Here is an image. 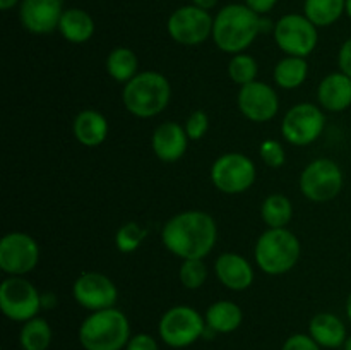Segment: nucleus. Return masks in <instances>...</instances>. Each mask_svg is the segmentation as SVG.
I'll return each mask as SVG.
<instances>
[{
  "instance_id": "obj_3",
  "label": "nucleus",
  "mask_w": 351,
  "mask_h": 350,
  "mask_svg": "<svg viewBox=\"0 0 351 350\" xmlns=\"http://www.w3.org/2000/svg\"><path fill=\"white\" fill-rule=\"evenodd\" d=\"M79 342L84 350H125L130 323L120 309L95 311L79 326Z\"/></svg>"
},
{
  "instance_id": "obj_2",
  "label": "nucleus",
  "mask_w": 351,
  "mask_h": 350,
  "mask_svg": "<svg viewBox=\"0 0 351 350\" xmlns=\"http://www.w3.org/2000/svg\"><path fill=\"white\" fill-rule=\"evenodd\" d=\"M263 31V17L245 3H228L213 23V40L225 54H243Z\"/></svg>"
},
{
  "instance_id": "obj_17",
  "label": "nucleus",
  "mask_w": 351,
  "mask_h": 350,
  "mask_svg": "<svg viewBox=\"0 0 351 350\" xmlns=\"http://www.w3.org/2000/svg\"><path fill=\"white\" fill-rule=\"evenodd\" d=\"M189 136L185 127L177 122H163L154 129L151 146L158 160L165 163H175L185 154L189 146Z\"/></svg>"
},
{
  "instance_id": "obj_42",
  "label": "nucleus",
  "mask_w": 351,
  "mask_h": 350,
  "mask_svg": "<svg viewBox=\"0 0 351 350\" xmlns=\"http://www.w3.org/2000/svg\"><path fill=\"white\" fill-rule=\"evenodd\" d=\"M346 14H348V17L351 19V0H346Z\"/></svg>"
},
{
  "instance_id": "obj_25",
  "label": "nucleus",
  "mask_w": 351,
  "mask_h": 350,
  "mask_svg": "<svg viewBox=\"0 0 351 350\" xmlns=\"http://www.w3.org/2000/svg\"><path fill=\"white\" fill-rule=\"evenodd\" d=\"M346 12V0H305L304 16L317 27H328Z\"/></svg>"
},
{
  "instance_id": "obj_29",
  "label": "nucleus",
  "mask_w": 351,
  "mask_h": 350,
  "mask_svg": "<svg viewBox=\"0 0 351 350\" xmlns=\"http://www.w3.org/2000/svg\"><path fill=\"white\" fill-rule=\"evenodd\" d=\"M259 74V65H257L256 58L249 54H237L233 55L232 60L228 64V75L235 84L240 88L245 84H250L257 79Z\"/></svg>"
},
{
  "instance_id": "obj_18",
  "label": "nucleus",
  "mask_w": 351,
  "mask_h": 350,
  "mask_svg": "<svg viewBox=\"0 0 351 350\" xmlns=\"http://www.w3.org/2000/svg\"><path fill=\"white\" fill-rule=\"evenodd\" d=\"M215 273L226 288L247 290L254 283V270L249 261L237 253H223L215 263Z\"/></svg>"
},
{
  "instance_id": "obj_4",
  "label": "nucleus",
  "mask_w": 351,
  "mask_h": 350,
  "mask_svg": "<svg viewBox=\"0 0 351 350\" xmlns=\"http://www.w3.org/2000/svg\"><path fill=\"white\" fill-rule=\"evenodd\" d=\"M171 98V86L161 72L144 71L123 84V106L139 119H151L163 112Z\"/></svg>"
},
{
  "instance_id": "obj_8",
  "label": "nucleus",
  "mask_w": 351,
  "mask_h": 350,
  "mask_svg": "<svg viewBox=\"0 0 351 350\" xmlns=\"http://www.w3.org/2000/svg\"><path fill=\"white\" fill-rule=\"evenodd\" d=\"M273 31L280 50L291 57L307 58L317 47V26L302 14H287L278 19Z\"/></svg>"
},
{
  "instance_id": "obj_11",
  "label": "nucleus",
  "mask_w": 351,
  "mask_h": 350,
  "mask_svg": "<svg viewBox=\"0 0 351 350\" xmlns=\"http://www.w3.org/2000/svg\"><path fill=\"white\" fill-rule=\"evenodd\" d=\"M213 23L215 19L208 10L194 5L178 7L170 17H168L167 30L171 40L185 47H195L201 45L213 36Z\"/></svg>"
},
{
  "instance_id": "obj_31",
  "label": "nucleus",
  "mask_w": 351,
  "mask_h": 350,
  "mask_svg": "<svg viewBox=\"0 0 351 350\" xmlns=\"http://www.w3.org/2000/svg\"><path fill=\"white\" fill-rule=\"evenodd\" d=\"M182 285L189 290H197L208 278V266L202 259H184L178 271Z\"/></svg>"
},
{
  "instance_id": "obj_39",
  "label": "nucleus",
  "mask_w": 351,
  "mask_h": 350,
  "mask_svg": "<svg viewBox=\"0 0 351 350\" xmlns=\"http://www.w3.org/2000/svg\"><path fill=\"white\" fill-rule=\"evenodd\" d=\"M192 3L197 7H201V9L209 10V9H213V7H216L218 0H192Z\"/></svg>"
},
{
  "instance_id": "obj_12",
  "label": "nucleus",
  "mask_w": 351,
  "mask_h": 350,
  "mask_svg": "<svg viewBox=\"0 0 351 350\" xmlns=\"http://www.w3.org/2000/svg\"><path fill=\"white\" fill-rule=\"evenodd\" d=\"M326 127V115L314 103H298L287 112L281 134L293 146H308L319 139Z\"/></svg>"
},
{
  "instance_id": "obj_34",
  "label": "nucleus",
  "mask_w": 351,
  "mask_h": 350,
  "mask_svg": "<svg viewBox=\"0 0 351 350\" xmlns=\"http://www.w3.org/2000/svg\"><path fill=\"white\" fill-rule=\"evenodd\" d=\"M322 347L312 338L311 335H304V333H295V335L288 336L285 340L281 350H321Z\"/></svg>"
},
{
  "instance_id": "obj_19",
  "label": "nucleus",
  "mask_w": 351,
  "mask_h": 350,
  "mask_svg": "<svg viewBox=\"0 0 351 350\" xmlns=\"http://www.w3.org/2000/svg\"><path fill=\"white\" fill-rule=\"evenodd\" d=\"M317 100L328 112H345L351 106V78L345 72L326 75L317 88Z\"/></svg>"
},
{
  "instance_id": "obj_20",
  "label": "nucleus",
  "mask_w": 351,
  "mask_h": 350,
  "mask_svg": "<svg viewBox=\"0 0 351 350\" xmlns=\"http://www.w3.org/2000/svg\"><path fill=\"white\" fill-rule=\"evenodd\" d=\"M308 335L322 347V349H339L345 347L348 340V331L339 316L332 312H319L308 323Z\"/></svg>"
},
{
  "instance_id": "obj_14",
  "label": "nucleus",
  "mask_w": 351,
  "mask_h": 350,
  "mask_svg": "<svg viewBox=\"0 0 351 350\" xmlns=\"http://www.w3.org/2000/svg\"><path fill=\"white\" fill-rule=\"evenodd\" d=\"M72 295L79 305L95 312L115 307L119 290L106 275L86 271L72 285Z\"/></svg>"
},
{
  "instance_id": "obj_43",
  "label": "nucleus",
  "mask_w": 351,
  "mask_h": 350,
  "mask_svg": "<svg viewBox=\"0 0 351 350\" xmlns=\"http://www.w3.org/2000/svg\"><path fill=\"white\" fill-rule=\"evenodd\" d=\"M345 350H351V335H348V340H346L345 347H343Z\"/></svg>"
},
{
  "instance_id": "obj_41",
  "label": "nucleus",
  "mask_w": 351,
  "mask_h": 350,
  "mask_svg": "<svg viewBox=\"0 0 351 350\" xmlns=\"http://www.w3.org/2000/svg\"><path fill=\"white\" fill-rule=\"evenodd\" d=\"M345 309H346V316H348V319H350V323H351V292H350L348 299H346Z\"/></svg>"
},
{
  "instance_id": "obj_35",
  "label": "nucleus",
  "mask_w": 351,
  "mask_h": 350,
  "mask_svg": "<svg viewBox=\"0 0 351 350\" xmlns=\"http://www.w3.org/2000/svg\"><path fill=\"white\" fill-rule=\"evenodd\" d=\"M125 350H160V347H158V342L151 335L137 333V335L130 336Z\"/></svg>"
},
{
  "instance_id": "obj_21",
  "label": "nucleus",
  "mask_w": 351,
  "mask_h": 350,
  "mask_svg": "<svg viewBox=\"0 0 351 350\" xmlns=\"http://www.w3.org/2000/svg\"><path fill=\"white\" fill-rule=\"evenodd\" d=\"M74 136L82 146L96 148L101 143H105L108 136V120L103 113L96 110H82L75 115L74 124H72Z\"/></svg>"
},
{
  "instance_id": "obj_37",
  "label": "nucleus",
  "mask_w": 351,
  "mask_h": 350,
  "mask_svg": "<svg viewBox=\"0 0 351 350\" xmlns=\"http://www.w3.org/2000/svg\"><path fill=\"white\" fill-rule=\"evenodd\" d=\"M276 3L278 0H245V5L250 7L259 16L271 12L276 7Z\"/></svg>"
},
{
  "instance_id": "obj_36",
  "label": "nucleus",
  "mask_w": 351,
  "mask_h": 350,
  "mask_svg": "<svg viewBox=\"0 0 351 350\" xmlns=\"http://www.w3.org/2000/svg\"><path fill=\"white\" fill-rule=\"evenodd\" d=\"M338 65L339 71L345 72L346 75L351 78V38H348V40L341 45V48H339Z\"/></svg>"
},
{
  "instance_id": "obj_9",
  "label": "nucleus",
  "mask_w": 351,
  "mask_h": 350,
  "mask_svg": "<svg viewBox=\"0 0 351 350\" xmlns=\"http://www.w3.org/2000/svg\"><path fill=\"white\" fill-rule=\"evenodd\" d=\"M256 165L242 153H225L211 167V182L225 194H242L256 182Z\"/></svg>"
},
{
  "instance_id": "obj_33",
  "label": "nucleus",
  "mask_w": 351,
  "mask_h": 350,
  "mask_svg": "<svg viewBox=\"0 0 351 350\" xmlns=\"http://www.w3.org/2000/svg\"><path fill=\"white\" fill-rule=\"evenodd\" d=\"M185 132H187L189 139L191 141H199L206 136L209 129V117L208 113L202 112V110H195L191 115L187 117V122H185Z\"/></svg>"
},
{
  "instance_id": "obj_23",
  "label": "nucleus",
  "mask_w": 351,
  "mask_h": 350,
  "mask_svg": "<svg viewBox=\"0 0 351 350\" xmlns=\"http://www.w3.org/2000/svg\"><path fill=\"white\" fill-rule=\"evenodd\" d=\"M206 325L211 331L221 333H233L240 328L243 321V312L239 304L232 301H218L213 302L206 311Z\"/></svg>"
},
{
  "instance_id": "obj_40",
  "label": "nucleus",
  "mask_w": 351,
  "mask_h": 350,
  "mask_svg": "<svg viewBox=\"0 0 351 350\" xmlns=\"http://www.w3.org/2000/svg\"><path fill=\"white\" fill-rule=\"evenodd\" d=\"M19 2H23V0H0V9L10 10L12 7H16Z\"/></svg>"
},
{
  "instance_id": "obj_16",
  "label": "nucleus",
  "mask_w": 351,
  "mask_h": 350,
  "mask_svg": "<svg viewBox=\"0 0 351 350\" xmlns=\"http://www.w3.org/2000/svg\"><path fill=\"white\" fill-rule=\"evenodd\" d=\"M64 10V0H23L19 19L29 33L48 34L58 30Z\"/></svg>"
},
{
  "instance_id": "obj_32",
  "label": "nucleus",
  "mask_w": 351,
  "mask_h": 350,
  "mask_svg": "<svg viewBox=\"0 0 351 350\" xmlns=\"http://www.w3.org/2000/svg\"><path fill=\"white\" fill-rule=\"evenodd\" d=\"M259 154H261V158H263L264 163L271 168L283 167L285 160H287L285 148L274 139L263 141V143H261V148H259Z\"/></svg>"
},
{
  "instance_id": "obj_7",
  "label": "nucleus",
  "mask_w": 351,
  "mask_h": 350,
  "mask_svg": "<svg viewBox=\"0 0 351 350\" xmlns=\"http://www.w3.org/2000/svg\"><path fill=\"white\" fill-rule=\"evenodd\" d=\"M345 185L343 170L336 161L319 158L308 163L300 175V191L308 201L328 202L341 192Z\"/></svg>"
},
{
  "instance_id": "obj_38",
  "label": "nucleus",
  "mask_w": 351,
  "mask_h": 350,
  "mask_svg": "<svg viewBox=\"0 0 351 350\" xmlns=\"http://www.w3.org/2000/svg\"><path fill=\"white\" fill-rule=\"evenodd\" d=\"M57 304V297L53 294H41V305L45 309H50Z\"/></svg>"
},
{
  "instance_id": "obj_1",
  "label": "nucleus",
  "mask_w": 351,
  "mask_h": 350,
  "mask_svg": "<svg viewBox=\"0 0 351 350\" xmlns=\"http://www.w3.org/2000/svg\"><path fill=\"white\" fill-rule=\"evenodd\" d=\"M218 240V226L209 213L191 209L178 213L165 223L161 242L182 259H202Z\"/></svg>"
},
{
  "instance_id": "obj_5",
  "label": "nucleus",
  "mask_w": 351,
  "mask_h": 350,
  "mask_svg": "<svg viewBox=\"0 0 351 350\" xmlns=\"http://www.w3.org/2000/svg\"><path fill=\"white\" fill-rule=\"evenodd\" d=\"M302 254L298 237L288 229H269L261 233L254 249L257 266L266 275H285L295 268Z\"/></svg>"
},
{
  "instance_id": "obj_10",
  "label": "nucleus",
  "mask_w": 351,
  "mask_h": 350,
  "mask_svg": "<svg viewBox=\"0 0 351 350\" xmlns=\"http://www.w3.org/2000/svg\"><path fill=\"white\" fill-rule=\"evenodd\" d=\"M0 309L12 321L26 323L43 309L41 294L26 278L10 277L0 285Z\"/></svg>"
},
{
  "instance_id": "obj_6",
  "label": "nucleus",
  "mask_w": 351,
  "mask_h": 350,
  "mask_svg": "<svg viewBox=\"0 0 351 350\" xmlns=\"http://www.w3.org/2000/svg\"><path fill=\"white\" fill-rule=\"evenodd\" d=\"M208 325L206 318L191 305H175L160 319V338L171 349H185L204 336Z\"/></svg>"
},
{
  "instance_id": "obj_30",
  "label": "nucleus",
  "mask_w": 351,
  "mask_h": 350,
  "mask_svg": "<svg viewBox=\"0 0 351 350\" xmlns=\"http://www.w3.org/2000/svg\"><path fill=\"white\" fill-rule=\"evenodd\" d=\"M147 230L143 229L137 222H127L117 230L115 233V246L120 253L129 254L139 249L143 240L146 239Z\"/></svg>"
},
{
  "instance_id": "obj_28",
  "label": "nucleus",
  "mask_w": 351,
  "mask_h": 350,
  "mask_svg": "<svg viewBox=\"0 0 351 350\" xmlns=\"http://www.w3.org/2000/svg\"><path fill=\"white\" fill-rule=\"evenodd\" d=\"M261 216L269 229H287L293 216V206L287 196L271 194L261 206Z\"/></svg>"
},
{
  "instance_id": "obj_22",
  "label": "nucleus",
  "mask_w": 351,
  "mask_h": 350,
  "mask_svg": "<svg viewBox=\"0 0 351 350\" xmlns=\"http://www.w3.org/2000/svg\"><path fill=\"white\" fill-rule=\"evenodd\" d=\"M95 30V19L91 17V14L82 9H77V7L65 9L64 14H62L60 24H58V31H60L62 36L69 43L75 45L86 43V41L91 40Z\"/></svg>"
},
{
  "instance_id": "obj_27",
  "label": "nucleus",
  "mask_w": 351,
  "mask_h": 350,
  "mask_svg": "<svg viewBox=\"0 0 351 350\" xmlns=\"http://www.w3.org/2000/svg\"><path fill=\"white\" fill-rule=\"evenodd\" d=\"M51 340H53L51 326L40 316L26 321L21 328L19 343L23 350H47Z\"/></svg>"
},
{
  "instance_id": "obj_24",
  "label": "nucleus",
  "mask_w": 351,
  "mask_h": 350,
  "mask_svg": "<svg viewBox=\"0 0 351 350\" xmlns=\"http://www.w3.org/2000/svg\"><path fill=\"white\" fill-rule=\"evenodd\" d=\"M137 69H139V58L127 47L113 48L108 57H106V72L117 82L127 84L130 79L139 74Z\"/></svg>"
},
{
  "instance_id": "obj_15",
  "label": "nucleus",
  "mask_w": 351,
  "mask_h": 350,
  "mask_svg": "<svg viewBox=\"0 0 351 350\" xmlns=\"http://www.w3.org/2000/svg\"><path fill=\"white\" fill-rule=\"evenodd\" d=\"M239 108L249 120L257 124L269 122L280 110V98L269 84L254 81L245 84L239 91Z\"/></svg>"
},
{
  "instance_id": "obj_13",
  "label": "nucleus",
  "mask_w": 351,
  "mask_h": 350,
  "mask_svg": "<svg viewBox=\"0 0 351 350\" xmlns=\"http://www.w3.org/2000/svg\"><path fill=\"white\" fill-rule=\"evenodd\" d=\"M40 246L24 232H10L0 240V268L10 277H24L36 268Z\"/></svg>"
},
{
  "instance_id": "obj_26",
  "label": "nucleus",
  "mask_w": 351,
  "mask_h": 350,
  "mask_svg": "<svg viewBox=\"0 0 351 350\" xmlns=\"http://www.w3.org/2000/svg\"><path fill=\"white\" fill-rule=\"evenodd\" d=\"M307 74L308 64L305 58L287 55L274 67V82L283 89H295L304 84Z\"/></svg>"
}]
</instances>
